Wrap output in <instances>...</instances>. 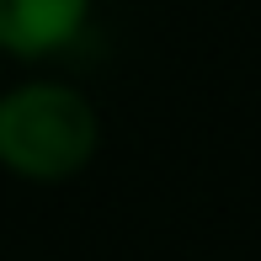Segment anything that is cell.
<instances>
[{
  "label": "cell",
  "instance_id": "1",
  "mask_svg": "<svg viewBox=\"0 0 261 261\" xmlns=\"http://www.w3.org/2000/svg\"><path fill=\"white\" fill-rule=\"evenodd\" d=\"M96 107L80 86L64 80H21L0 91V160L16 176L59 181L96 155Z\"/></svg>",
  "mask_w": 261,
  "mask_h": 261
},
{
  "label": "cell",
  "instance_id": "2",
  "mask_svg": "<svg viewBox=\"0 0 261 261\" xmlns=\"http://www.w3.org/2000/svg\"><path fill=\"white\" fill-rule=\"evenodd\" d=\"M91 0H0V48L54 54L86 27Z\"/></svg>",
  "mask_w": 261,
  "mask_h": 261
}]
</instances>
